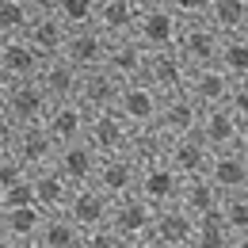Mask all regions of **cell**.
<instances>
[{"label": "cell", "instance_id": "cell-24", "mask_svg": "<svg viewBox=\"0 0 248 248\" xmlns=\"http://www.w3.org/2000/svg\"><path fill=\"white\" fill-rule=\"evenodd\" d=\"M16 156H19L27 168L54 164V156H58V141H54V134H50L42 123L19 126V138H16Z\"/></svg>", "mask_w": 248, "mask_h": 248}, {"label": "cell", "instance_id": "cell-17", "mask_svg": "<svg viewBox=\"0 0 248 248\" xmlns=\"http://www.w3.org/2000/svg\"><path fill=\"white\" fill-rule=\"evenodd\" d=\"M138 176H141V164L134 153H115V156H103L99 160V172H95V187H103L111 199L119 195H130L138 191Z\"/></svg>", "mask_w": 248, "mask_h": 248}, {"label": "cell", "instance_id": "cell-22", "mask_svg": "<svg viewBox=\"0 0 248 248\" xmlns=\"http://www.w3.org/2000/svg\"><path fill=\"white\" fill-rule=\"evenodd\" d=\"M210 153H214V149H210L199 134H180V138H172V141H168L164 160H168L180 176H199V172H206Z\"/></svg>", "mask_w": 248, "mask_h": 248}, {"label": "cell", "instance_id": "cell-10", "mask_svg": "<svg viewBox=\"0 0 248 248\" xmlns=\"http://www.w3.org/2000/svg\"><path fill=\"white\" fill-rule=\"evenodd\" d=\"M107 50H111V38L99 31L95 23H88V27H69V38H65L62 54L84 73V69L107 65Z\"/></svg>", "mask_w": 248, "mask_h": 248}, {"label": "cell", "instance_id": "cell-40", "mask_svg": "<svg viewBox=\"0 0 248 248\" xmlns=\"http://www.w3.org/2000/svg\"><path fill=\"white\" fill-rule=\"evenodd\" d=\"M23 176H31V168H27L16 153H4V156H0V187L16 184V180H23Z\"/></svg>", "mask_w": 248, "mask_h": 248}, {"label": "cell", "instance_id": "cell-35", "mask_svg": "<svg viewBox=\"0 0 248 248\" xmlns=\"http://www.w3.org/2000/svg\"><path fill=\"white\" fill-rule=\"evenodd\" d=\"M31 8L23 0H0V38H12V34H27L31 27Z\"/></svg>", "mask_w": 248, "mask_h": 248}, {"label": "cell", "instance_id": "cell-36", "mask_svg": "<svg viewBox=\"0 0 248 248\" xmlns=\"http://www.w3.org/2000/svg\"><path fill=\"white\" fill-rule=\"evenodd\" d=\"M95 4L99 0H58L54 12L62 16L65 27H88V23H95Z\"/></svg>", "mask_w": 248, "mask_h": 248}, {"label": "cell", "instance_id": "cell-26", "mask_svg": "<svg viewBox=\"0 0 248 248\" xmlns=\"http://www.w3.org/2000/svg\"><path fill=\"white\" fill-rule=\"evenodd\" d=\"M31 187H34V202L42 210H65L69 195H73V184L58 172V164H42V168H31Z\"/></svg>", "mask_w": 248, "mask_h": 248}, {"label": "cell", "instance_id": "cell-6", "mask_svg": "<svg viewBox=\"0 0 248 248\" xmlns=\"http://www.w3.org/2000/svg\"><path fill=\"white\" fill-rule=\"evenodd\" d=\"M180 184H184V176H180V172H176L164 156H156V160H141L138 195H141L145 202H153V206L180 202Z\"/></svg>", "mask_w": 248, "mask_h": 248}, {"label": "cell", "instance_id": "cell-11", "mask_svg": "<svg viewBox=\"0 0 248 248\" xmlns=\"http://www.w3.org/2000/svg\"><path fill=\"white\" fill-rule=\"evenodd\" d=\"M42 54L27 42V34H12V38H0V77L12 84V80H34L38 69H42Z\"/></svg>", "mask_w": 248, "mask_h": 248}, {"label": "cell", "instance_id": "cell-39", "mask_svg": "<svg viewBox=\"0 0 248 248\" xmlns=\"http://www.w3.org/2000/svg\"><path fill=\"white\" fill-rule=\"evenodd\" d=\"M225 107H229L241 123H248V77L233 80V88H229V95H225Z\"/></svg>", "mask_w": 248, "mask_h": 248}, {"label": "cell", "instance_id": "cell-21", "mask_svg": "<svg viewBox=\"0 0 248 248\" xmlns=\"http://www.w3.org/2000/svg\"><path fill=\"white\" fill-rule=\"evenodd\" d=\"M210 149H233L237 145V134H241V119L225 107V103H214V107H202V119H199V130H195Z\"/></svg>", "mask_w": 248, "mask_h": 248}, {"label": "cell", "instance_id": "cell-32", "mask_svg": "<svg viewBox=\"0 0 248 248\" xmlns=\"http://www.w3.org/2000/svg\"><path fill=\"white\" fill-rule=\"evenodd\" d=\"M206 19L221 34H245L248 27V0H210Z\"/></svg>", "mask_w": 248, "mask_h": 248}, {"label": "cell", "instance_id": "cell-48", "mask_svg": "<svg viewBox=\"0 0 248 248\" xmlns=\"http://www.w3.org/2000/svg\"><path fill=\"white\" fill-rule=\"evenodd\" d=\"M245 191H248V187H245Z\"/></svg>", "mask_w": 248, "mask_h": 248}, {"label": "cell", "instance_id": "cell-18", "mask_svg": "<svg viewBox=\"0 0 248 248\" xmlns=\"http://www.w3.org/2000/svg\"><path fill=\"white\" fill-rule=\"evenodd\" d=\"M206 176L214 180V187L221 195H233V191H245L248 187V156L233 145V149H214L210 164H206Z\"/></svg>", "mask_w": 248, "mask_h": 248}, {"label": "cell", "instance_id": "cell-3", "mask_svg": "<svg viewBox=\"0 0 248 248\" xmlns=\"http://www.w3.org/2000/svg\"><path fill=\"white\" fill-rule=\"evenodd\" d=\"M221 38H225V34L217 31L210 19H184V23H180V38H176V50H180V58H184L191 69L217 65Z\"/></svg>", "mask_w": 248, "mask_h": 248}, {"label": "cell", "instance_id": "cell-44", "mask_svg": "<svg viewBox=\"0 0 248 248\" xmlns=\"http://www.w3.org/2000/svg\"><path fill=\"white\" fill-rule=\"evenodd\" d=\"M237 149L248 156V123H241V134H237Z\"/></svg>", "mask_w": 248, "mask_h": 248}, {"label": "cell", "instance_id": "cell-37", "mask_svg": "<svg viewBox=\"0 0 248 248\" xmlns=\"http://www.w3.org/2000/svg\"><path fill=\"white\" fill-rule=\"evenodd\" d=\"M80 248H123V237L111 229V221H103L80 233Z\"/></svg>", "mask_w": 248, "mask_h": 248}, {"label": "cell", "instance_id": "cell-27", "mask_svg": "<svg viewBox=\"0 0 248 248\" xmlns=\"http://www.w3.org/2000/svg\"><path fill=\"white\" fill-rule=\"evenodd\" d=\"M65 38H69V27L62 23L58 12H34L31 16V27H27V42L42 58H54L65 50Z\"/></svg>", "mask_w": 248, "mask_h": 248}, {"label": "cell", "instance_id": "cell-9", "mask_svg": "<svg viewBox=\"0 0 248 248\" xmlns=\"http://www.w3.org/2000/svg\"><path fill=\"white\" fill-rule=\"evenodd\" d=\"M50 95L38 80H12L8 84V95H4V111L16 119L19 126H31V123H42L46 111H50Z\"/></svg>", "mask_w": 248, "mask_h": 248}, {"label": "cell", "instance_id": "cell-16", "mask_svg": "<svg viewBox=\"0 0 248 248\" xmlns=\"http://www.w3.org/2000/svg\"><path fill=\"white\" fill-rule=\"evenodd\" d=\"M65 214L80 225V233L92 229V225H103L107 214H111V195L95 184H80V187H73V195L65 202Z\"/></svg>", "mask_w": 248, "mask_h": 248}, {"label": "cell", "instance_id": "cell-14", "mask_svg": "<svg viewBox=\"0 0 248 248\" xmlns=\"http://www.w3.org/2000/svg\"><path fill=\"white\" fill-rule=\"evenodd\" d=\"M199 119H202V103L191 92H172V95H164V103H160L156 126H160L168 138H180V134H195V130H199Z\"/></svg>", "mask_w": 248, "mask_h": 248}, {"label": "cell", "instance_id": "cell-46", "mask_svg": "<svg viewBox=\"0 0 248 248\" xmlns=\"http://www.w3.org/2000/svg\"><path fill=\"white\" fill-rule=\"evenodd\" d=\"M4 95H8V80L0 77V107H4Z\"/></svg>", "mask_w": 248, "mask_h": 248}, {"label": "cell", "instance_id": "cell-23", "mask_svg": "<svg viewBox=\"0 0 248 248\" xmlns=\"http://www.w3.org/2000/svg\"><path fill=\"white\" fill-rule=\"evenodd\" d=\"M119 88H123V80H119V77H115L107 65H99V69H84L77 99H80L88 111H107V107H115Z\"/></svg>", "mask_w": 248, "mask_h": 248}, {"label": "cell", "instance_id": "cell-15", "mask_svg": "<svg viewBox=\"0 0 248 248\" xmlns=\"http://www.w3.org/2000/svg\"><path fill=\"white\" fill-rule=\"evenodd\" d=\"M88 115H92V111H88L80 99H54L50 111H46V119H42V126L54 134L58 145H65V141L84 138V130H88Z\"/></svg>", "mask_w": 248, "mask_h": 248}, {"label": "cell", "instance_id": "cell-29", "mask_svg": "<svg viewBox=\"0 0 248 248\" xmlns=\"http://www.w3.org/2000/svg\"><path fill=\"white\" fill-rule=\"evenodd\" d=\"M34 248H80V225L65 210H46L34 233Z\"/></svg>", "mask_w": 248, "mask_h": 248}, {"label": "cell", "instance_id": "cell-34", "mask_svg": "<svg viewBox=\"0 0 248 248\" xmlns=\"http://www.w3.org/2000/svg\"><path fill=\"white\" fill-rule=\"evenodd\" d=\"M195 248H233V237L217 210L195 217Z\"/></svg>", "mask_w": 248, "mask_h": 248}, {"label": "cell", "instance_id": "cell-43", "mask_svg": "<svg viewBox=\"0 0 248 248\" xmlns=\"http://www.w3.org/2000/svg\"><path fill=\"white\" fill-rule=\"evenodd\" d=\"M23 4H27L31 12H54V4H58V0H23Z\"/></svg>", "mask_w": 248, "mask_h": 248}, {"label": "cell", "instance_id": "cell-12", "mask_svg": "<svg viewBox=\"0 0 248 248\" xmlns=\"http://www.w3.org/2000/svg\"><path fill=\"white\" fill-rule=\"evenodd\" d=\"M180 16L168 8V4H153V8H141V19H138V38H141V46H149V50H168V46H176V38H180Z\"/></svg>", "mask_w": 248, "mask_h": 248}, {"label": "cell", "instance_id": "cell-7", "mask_svg": "<svg viewBox=\"0 0 248 248\" xmlns=\"http://www.w3.org/2000/svg\"><path fill=\"white\" fill-rule=\"evenodd\" d=\"M145 80H149V84H153L160 95L187 92V80H191V65L180 58V50H176V46H168V50H149Z\"/></svg>", "mask_w": 248, "mask_h": 248}, {"label": "cell", "instance_id": "cell-45", "mask_svg": "<svg viewBox=\"0 0 248 248\" xmlns=\"http://www.w3.org/2000/svg\"><path fill=\"white\" fill-rule=\"evenodd\" d=\"M138 8H153V4H164V0H134Z\"/></svg>", "mask_w": 248, "mask_h": 248}, {"label": "cell", "instance_id": "cell-2", "mask_svg": "<svg viewBox=\"0 0 248 248\" xmlns=\"http://www.w3.org/2000/svg\"><path fill=\"white\" fill-rule=\"evenodd\" d=\"M160 103H164V95L156 92L145 77H138V80H123L119 99H115V111H119L134 130H149V126H156Z\"/></svg>", "mask_w": 248, "mask_h": 248}, {"label": "cell", "instance_id": "cell-38", "mask_svg": "<svg viewBox=\"0 0 248 248\" xmlns=\"http://www.w3.org/2000/svg\"><path fill=\"white\" fill-rule=\"evenodd\" d=\"M27 202H34L31 176H23V180H16V184H8L0 191V206H27Z\"/></svg>", "mask_w": 248, "mask_h": 248}, {"label": "cell", "instance_id": "cell-47", "mask_svg": "<svg viewBox=\"0 0 248 248\" xmlns=\"http://www.w3.org/2000/svg\"><path fill=\"white\" fill-rule=\"evenodd\" d=\"M245 34H248V27H245Z\"/></svg>", "mask_w": 248, "mask_h": 248}, {"label": "cell", "instance_id": "cell-42", "mask_svg": "<svg viewBox=\"0 0 248 248\" xmlns=\"http://www.w3.org/2000/svg\"><path fill=\"white\" fill-rule=\"evenodd\" d=\"M16 138H19V123L0 107V156H4V153H16Z\"/></svg>", "mask_w": 248, "mask_h": 248}, {"label": "cell", "instance_id": "cell-41", "mask_svg": "<svg viewBox=\"0 0 248 248\" xmlns=\"http://www.w3.org/2000/svg\"><path fill=\"white\" fill-rule=\"evenodd\" d=\"M180 19H206V8H210V0H164Z\"/></svg>", "mask_w": 248, "mask_h": 248}, {"label": "cell", "instance_id": "cell-13", "mask_svg": "<svg viewBox=\"0 0 248 248\" xmlns=\"http://www.w3.org/2000/svg\"><path fill=\"white\" fill-rule=\"evenodd\" d=\"M42 206L27 202V206H0V237L4 248H34V233L42 221Z\"/></svg>", "mask_w": 248, "mask_h": 248}, {"label": "cell", "instance_id": "cell-19", "mask_svg": "<svg viewBox=\"0 0 248 248\" xmlns=\"http://www.w3.org/2000/svg\"><path fill=\"white\" fill-rule=\"evenodd\" d=\"M80 69L69 62L65 54H54V58H46L42 62V69H38V84L46 88V95L50 99H77V92H80Z\"/></svg>", "mask_w": 248, "mask_h": 248}, {"label": "cell", "instance_id": "cell-1", "mask_svg": "<svg viewBox=\"0 0 248 248\" xmlns=\"http://www.w3.org/2000/svg\"><path fill=\"white\" fill-rule=\"evenodd\" d=\"M153 214H156L153 202H145L138 191H130V195L111 199V214H107V221H111V229L123 237V248H149Z\"/></svg>", "mask_w": 248, "mask_h": 248}, {"label": "cell", "instance_id": "cell-20", "mask_svg": "<svg viewBox=\"0 0 248 248\" xmlns=\"http://www.w3.org/2000/svg\"><path fill=\"white\" fill-rule=\"evenodd\" d=\"M145 65H149V46H141V38H138V34L111 38L107 69H111L119 80H138V77H145Z\"/></svg>", "mask_w": 248, "mask_h": 248}, {"label": "cell", "instance_id": "cell-33", "mask_svg": "<svg viewBox=\"0 0 248 248\" xmlns=\"http://www.w3.org/2000/svg\"><path fill=\"white\" fill-rule=\"evenodd\" d=\"M217 65L233 80L248 77V34H225L221 38V50H217Z\"/></svg>", "mask_w": 248, "mask_h": 248}, {"label": "cell", "instance_id": "cell-25", "mask_svg": "<svg viewBox=\"0 0 248 248\" xmlns=\"http://www.w3.org/2000/svg\"><path fill=\"white\" fill-rule=\"evenodd\" d=\"M138 19H141V8L134 0H99L95 4V27L107 34V38L134 34L138 31Z\"/></svg>", "mask_w": 248, "mask_h": 248}, {"label": "cell", "instance_id": "cell-4", "mask_svg": "<svg viewBox=\"0 0 248 248\" xmlns=\"http://www.w3.org/2000/svg\"><path fill=\"white\" fill-rule=\"evenodd\" d=\"M84 138H88L103 156H115V153H130V149H134L138 130L126 123L115 107H107V111H92V115H88Z\"/></svg>", "mask_w": 248, "mask_h": 248}, {"label": "cell", "instance_id": "cell-30", "mask_svg": "<svg viewBox=\"0 0 248 248\" xmlns=\"http://www.w3.org/2000/svg\"><path fill=\"white\" fill-rule=\"evenodd\" d=\"M180 206H184L187 214H210L221 206V191L214 187V180L206 176V172H199V176H184V184H180Z\"/></svg>", "mask_w": 248, "mask_h": 248}, {"label": "cell", "instance_id": "cell-28", "mask_svg": "<svg viewBox=\"0 0 248 248\" xmlns=\"http://www.w3.org/2000/svg\"><path fill=\"white\" fill-rule=\"evenodd\" d=\"M233 88V77L221 69V65H199L191 69V80H187V92L195 95L202 107H214V103H225V95Z\"/></svg>", "mask_w": 248, "mask_h": 248}, {"label": "cell", "instance_id": "cell-31", "mask_svg": "<svg viewBox=\"0 0 248 248\" xmlns=\"http://www.w3.org/2000/svg\"><path fill=\"white\" fill-rule=\"evenodd\" d=\"M217 214L225 221L229 237H233V248L248 245V191H233V195H221V206Z\"/></svg>", "mask_w": 248, "mask_h": 248}, {"label": "cell", "instance_id": "cell-5", "mask_svg": "<svg viewBox=\"0 0 248 248\" xmlns=\"http://www.w3.org/2000/svg\"><path fill=\"white\" fill-rule=\"evenodd\" d=\"M149 248H195V214H187L180 202L156 206Z\"/></svg>", "mask_w": 248, "mask_h": 248}, {"label": "cell", "instance_id": "cell-8", "mask_svg": "<svg viewBox=\"0 0 248 248\" xmlns=\"http://www.w3.org/2000/svg\"><path fill=\"white\" fill-rule=\"evenodd\" d=\"M99 160H103V153L95 149L88 138H77V141H65V145H58V156H54L58 172H62V176H65L73 187L92 184L95 172H99Z\"/></svg>", "mask_w": 248, "mask_h": 248}]
</instances>
